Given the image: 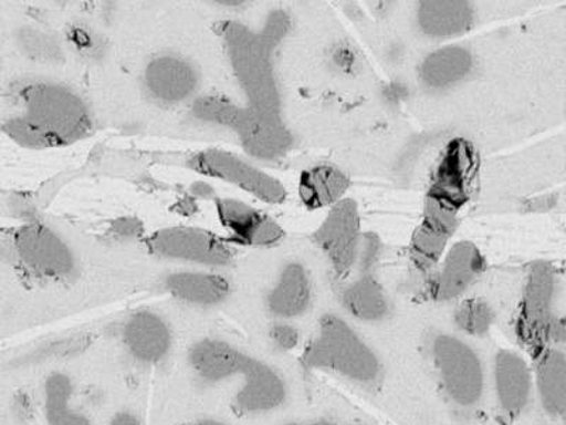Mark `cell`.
Here are the masks:
<instances>
[{"mask_svg":"<svg viewBox=\"0 0 566 425\" xmlns=\"http://www.w3.org/2000/svg\"><path fill=\"white\" fill-rule=\"evenodd\" d=\"M302 362L311 371L335 374L361 387L376 386L384 374L377 352L337 315L322 317L315 336L303 348Z\"/></svg>","mask_w":566,"mask_h":425,"instance_id":"1","label":"cell"},{"mask_svg":"<svg viewBox=\"0 0 566 425\" xmlns=\"http://www.w3.org/2000/svg\"><path fill=\"white\" fill-rule=\"evenodd\" d=\"M429 356L444 396L462 410L482 404L488 390V372L482 356L463 338L438 333L429 343Z\"/></svg>","mask_w":566,"mask_h":425,"instance_id":"2","label":"cell"},{"mask_svg":"<svg viewBox=\"0 0 566 425\" xmlns=\"http://www.w3.org/2000/svg\"><path fill=\"white\" fill-rule=\"evenodd\" d=\"M557 271L547 261L531 265L525 278L522 305L517 319V335L528 348H564V319L555 313Z\"/></svg>","mask_w":566,"mask_h":425,"instance_id":"3","label":"cell"},{"mask_svg":"<svg viewBox=\"0 0 566 425\" xmlns=\"http://www.w3.org/2000/svg\"><path fill=\"white\" fill-rule=\"evenodd\" d=\"M28 116L19 124V134L32 138H67L85 128V113L80 101L57 87L34 85L24 94Z\"/></svg>","mask_w":566,"mask_h":425,"instance_id":"4","label":"cell"},{"mask_svg":"<svg viewBox=\"0 0 566 425\" xmlns=\"http://www.w3.org/2000/svg\"><path fill=\"white\" fill-rule=\"evenodd\" d=\"M227 40L237 75L258 113L275 115L277 93L266 43L239 24H231Z\"/></svg>","mask_w":566,"mask_h":425,"instance_id":"5","label":"cell"},{"mask_svg":"<svg viewBox=\"0 0 566 425\" xmlns=\"http://www.w3.org/2000/svg\"><path fill=\"white\" fill-rule=\"evenodd\" d=\"M490 379L499 412L509 419L523 417L535 400L533 366L527 359L514 349H500Z\"/></svg>","mask_w":566,"mask_h":425,"instance_id":"6","label":"cell"},{"mask_svg":"<svg viewBox=\"0 0 566 425\" xmlns=\"http://www.w3.org/2000/svg\"><path fill=\"white\" fill-rule=\"evenodd\" d=\"M315 239L326 252L337 276H347L360 251V212L356 201H338L315 232Z\"/></svg>","mask_w":566,"mask_h":425,"instance_id":"7","label":"cell"},{"mask_svg":"<svg viewBox=\"0 0 566 425\" xmlns=\"http://www.w3.org/2000/svg\"><path fill=\"white\" fill-rule=\"evenodd\" d=\"M476 156L472 145L454 139L443 151L429 186L428 200L458 212L469 200Z\"/></svg>","mask_w":566,"mask_h":425,"instance_id":"8","label":"cell"},{"mask_svg":"<svg viewBox=\"0 0 566 425\" xmlns=\"http://www.w3.org/2000/svg\"><path fill=\"white\" fill-rule=\"evenodd\" d=\"M128 356L146 367L168 361L175 346L174 329L158 312L139 311L125 319L119 332Z\"/></svg>","mask_w":566,"mask_h":425,"instance_id":"9","label":"cell"},{"mask_svg":"<svg viewBox=\"0 0 566 425\" xmlns=\"http://www.w3.org/2000/svg\"><path fill=\"white\" fill-rule=\"evenodd\" d=\"M290 398L286 379L270 363L252 356L240 377L232 404L244 416H266L285 406Z\"/></svg>","mask_w":566,"mask_h":425,"instance_id":"10","label":"cell"},{"mask_svg":"<svg viewBox=\"0 0 566 425\" xmlns=\"http://www.w3.org/2000/svg\"><path fill=\"white\" fill-rule=\"evenodd\" d=\"M18 257L35 276L65 280L74 274L75 260L67 245L43 226H28L14 240Z\"/></svg>","mask_w":566,"mask_h":425,"instance_id":"11","label":"cell"},{"mask_svg":"<svg viewBox=\"0 0 566 425\" xmlns=\"http://www.w3.org/2000/svg\"><path fill=\"white\" fill-rule=\"evenodd\" d=\"M195 165L205 174L220 177L240 186L241 189L260 197L268 204H281L285 200V189L274 177L248 165L247 162L222 151H209L197 155Z\"/></svg>","mask_w":566,"mask_h":425,"instance_id":"12","label":"cell"},{"mask_svg":"<svg viewBox=\"0 0 566 425\" xmlns=\"http://www.w3.org/2000/svg\"><path fill=\"white\" fill-rule=\"evenodd\" d=\"M252 356L226 339L207 336L187 351V363L199 381L220 384L240 379Z\"/></svg>","mask_w":566,"mask_h":425,"instance_id":"13","label":"cell"},{"mask_svg":"<svg viewBox=\"0 0 566 425\" xmlns=\"http://www.w3.org/2000/svg\"><path fill=\"white\" fill-rule=\"evenodd\" d=\"M484 270V258L479 248L469 241H460L449 250L441 270L429 286V297L434 302L459 300L478 281Z\"/></svg>","mask_w":566,"mask_h":425,"instance_id":"14","label":"cell"},{"mask_svg":"<svg viewBox=\"0 0 566 425\" xmlns=\"http://www.w3.org/2000/svg\"><path fill=\"white\" fill-rule=\"evenodd\" d=\"M150 247L156 255L195 265L221 267L230 261L229 248L214 237L193 229H169L151 237Z\"/></svg>","mask_w":566,"mask_h":425,"instance_id":"15","label":"cell"},{"mask_svg":"<svg viewBox=\"0 0 566 425\" xmlns=\"http://www.w3.org/2000/svg\"><path fill=\"white\" fill-rule=\"evenodd\" d=\"M534 397L548 417L564 418L566 413V353L548 346L538 352L534 367Z\"/></svg>","mask_w":566,"mask_h":425,"instance_id":"16","label":"cell"},{"mask_svg":"<svg viewBox=\"0 0 566 425\" xmlns=\"http://www.w3.org/2000/svg\"><path fill=\"white\" fill-rule=\"evenodd\" d=\"M458 212L428 200L424 215L411 245V256L419 270H429L439 260L457 229Z\"/></svg>","mask_w":566,"mask_h":425,"instance_id":"17","label":"cell"},{"mask_svg":"<svg viewBox=\"0 0 566 425\" xmlns=\"http://www.w3.org/2000/svg\"><path fill=\"white\" fill-rule=\"evenodd\" d=\"M312 303V282L305 267L286 266L266 297L268 311L277 321H293L310 311Z\"/></svg>","mask_w":566,"mask_h":425,"instance_id":"18","label":"cell"},{"mask_svg":"<svg viewBox=\"0 0 566 425\" xmlns=\"http://www.w3.org/2000/svg\"><path fill=\"white\" fill-rule=\"evenodd\" d=\"M166 290L176 300L199 308L221 305L231 292L224 277L205 271H181L166 278Z\"/></svg>","mask_w":566,"mask_h":425,"instance_id":"19","label":"cell"},{"mask_svg":"<svg viewBox=\"0 0 566 425\" xmlns=\"http://www.w3.org/2000/svg\"><path fill=\"white\" fill-rule=\"evenodd\" d=\"M219 211L222 222L245 245L270 246L280 241L283 236L281 227L274 220L240 201L222 200Z\"/></svg>","mask_w":566,"mask_h":425,"instance_id":"20","label":"cell"},{"mask_svg":"<svg viewBox=\"0 0 566 425\" xmlns=\"http://www.w3.org/2000/svg\"><path fill=\"white\" fill-rule=\"evenodd\" d=\"M473 8L468 2H422L418 9V23L422 32L432 38H452L472 28Z\"/></svg>","mask_w":566,"mask_h":425,"instance_id":"21","label":"cell"},{"mask_svg":"<svg viewBox=\"0 0 566 425\" xmlns=\"http://www.w3.org/2000/svg\"><path fill=\"white\" fill-rule=\"evenodd\" d=\"M146 83L156 97L176 103L193 93L197 77L193 69L181 60L161 58L149 65Z\"/></svg>","mask_w":566,"mask_h":425,"instance_id":"22","label":"cell"},{"mask_svg":"<svg viewBox=\"0 0 566 425\" xmlns=\"http://www.w3.org/2000/svg\"><path fill=\"white\" fill-rule=\"evenodd\" d=\"M345 310L357 321L382 322L389 315V301L386 290L373 276H363L342 293Z\"/></svg>","mask_w":566,"mask_h":425,"instance_id":"23","label":"cell"},{"mask_svg":"<svg viewBox=\"0 0 566 425\" xmlns=\"http://www.w3.org/2000/svg\"><path fill=\"white\" fill-rule=\"evenodd\" d=\"M472 65L473 59L469 50L459 45H448L429 54L423 60L419 73L424 84L441 89L467 77Z\"/></svg>","mask_w":566,"mask_h":425,"instance_id":"24","label":"cell"},{"mask_svg":"<svg viewBox=\"0 0 566 425\" xmlns=\"http://www.w3.org/2000/svg\"><path fill=\"white\" fill-rule=\"evenodd\" d=\"M350 180L333 166H317L301 177L300 191L303 204L311 209H321L338 204L346 194Z\"/></svg>","mask_w":566,"mask_h":425,"instance_id":"25","label":"cell"},{"mask_svg":"<svg viewBox=\"0 0 566 425\" xmlns=\"http://www.w3.org/2000/svg\"><path fill=\"white\" fill-rule=\"evenodd\" d=\"M454 326L469 338L488 336L495 323L493 307L482 298H472L460 303L453 315Z\"/></svg>","mask_w":566,"mask_h":425,"instance_id":"26","label":"cell"},{"mask_svg":"<svg viewBox=\"0 0 566 425\" xmlns=\"http://www.w3.org/2000/svg\"><path fill=\"white\" fill-rule=\"evenodd\" d=\"M75 384L67 373H50L43 383L44 413L71 406L74 402Z\"/></svg>","mask_w":566,"mask_h":425,"instance_id":"27","label":"cell"},{"mask_svg":"<svg viewBox=\"0 0 566 425\" xmlns=\"http://www.w3.org/2000/svg\"><path fill=\"white\" fill-rule=\"evenodd\" d=\"M196 110L201 118L229 125L231 128L239 131V133L242 126L245 125L248 115H250L248 111L241 110L235 105L222 103L219 100L201 101V103L197 104Z\"/></svg>","mask_w":566,"mask_h":425,"instance_id":"28","label":"cell"},{"mask_svg":"<svg viewBox=\"0 0 566 425\" xmlns=\"http://www.w3.org/2000/svg\"><path fill=\"white\" fill-rule=\"evenodd\" d=\"M272 349L277 353H292L301 348L302 333L290 321H276L268 332Z\"/></svg>","mask_w":566,"mask_h":425,"instance_id":"29","label":"cell"},{"mask_svg":"<svg viewBox=\"0 0 566 425\" xmlns=\"http://www.w3.org/2000/svg\"><path fill=\"white\" fill-rule=\"evenodd\" d=\"M44 414L49 425H93L84 413L73 407V404Z\"/></svg>","mask_w":566,"mask_h":425,"instance_id":"30","label":"cell"},{"mask_svg":"<svg viewBox=\"0 0 566 425\" xmlns=\"http://www.w3.org/2000/svg\"><path fill=\"white\" fill-rule=\"evenodd\" d=\"M377 256L378 242L376 241V237L366 236V239L363 240V245H360V251H358V260H361V266L367 270V268L374 265Z\"/></svg>","mask_w":566,"mask_h":425,"instance_id":"31","label":"cell"},{"mask_svg":"<svg viewBox=\"0 0 566 425\" xmlns=\"http://www.w3.org/2000/svg\"><path fill=\"white\" fill-rule=\"evenodd\" d=\"M108 425H145L138 414L123 410L111 417Z\"/></svg>","mask_w":566,"mask_h":425,"instance_id":"32","label":"cell"},{"mask_svg":"<svg viewBox=\"0 0 566 425\" xmlns=\"http://www.w3.org/2000/svg\"><path fill=\"white\" fill-rule=\"evenodd\" d=\"M13 406L17 416L29 417V414H32V398L28 394H20L14 398Z\"/></svg>","mask_w":566,"mask_h":425,"instance_id":"33","label":"cell"},{"mask_svg":"<svg viewBox=\"0 0 566 425\" xmlns=\"http://www.w3.org/2000/svg\"><path fill=\"white\" fill-rule=\"evenodd\" d=\"M189 425H230L229 423L224 422V419L216 418V417H201L195 419L193 423H190Z\"/></svg>","mask_w":566,"mask_h":425,"instance_id":"34","label":"cell"},{"mask_svg":"<svg viewBox=\"0 0 566 425\" xmlns=\"http://www.w3.org/2000/svg\"><path fill=\"white\" fill-rule=\"evenodd\" d=\"M311 425H350V424L332 422V419H318V422L312 423Z\"/></svg>","mask_w":566,"mask_h":425,"instance_id":"35","label":"cell"},{"mask_svg":"<svg viewBox=\"0 0 566 425\" xmlns=\"http://www.w3.org/2000/svg\"><path fill=\"white\" fill-rule=\"evenodd\" d=\"M280 425H303V424L297 423V422H285V423H282Z\"/></svg>","mask_w":566,"mask_h":425,"instance_id":"36","label":"cell"}]
</instances>
